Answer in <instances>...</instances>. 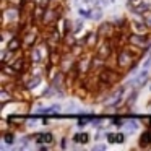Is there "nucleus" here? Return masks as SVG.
Masks as SVG:
<instances>
[{
    "instance_id": "1",
    "label": "nucleus",
    "mask_w": 151,
    "mask_h": 151,
    "mask_svg": "<svg viewBox=\"0 0 151 151\" xmlns=\"http://www.w3.org/2000/svg\"><path fill=\"white\" fill-rule=\"evenodd\" d=\"M54 138L50 133H39L37 135V143H52Z\"/></svg>"
},
{
    "instance_id": "2",
    "label": "nucleus",
    "mask_w": 151,
    "mask_h": 151,
    "mask_svg": "<svg viewBox=\"0 0 151 151\" xmlns=\"http://www.w3.org/2000/svg\"><path fill=\"white\" fill-rule=\"evenodd\" d=\"M107 137H109V141H111V143H124V141H125V137L122 133H119V135L107 133Z\"/></svg>"
},
{
    "instance_id": "3",
    "label": "nucleus",
    "mask_w": 151,
    "mask_h": 151,
    "mask_svg": "<svg viewBox=\"0 0 151 151\" xmlns=\"http://www.w3.org/2000/svg\"><path fill=\"white\" fill-rule=\"evenodd\" d=\"M128 60H132V57L128 55L127 52H122V54H120V57H119V63H120L122 67H125V65L128 63Z\"/></svg>"
},
{
    "instance_id": "4",
    "label": "nucleus",
    "mask_w": 151,
    "mask_h": 151,
    "mask_svg": "<svg viewBox=\"0 0 151 151\" xmlns=\"http://www.w3.org/2000/svg\"><path fill=\"white\" fill-rule=\"evenodd\" d=\"M88 138H89V137H88L86 133H76L73 140H75L76 143H88Z\"/></svg>"
},
{
    "instance_id": "5",
    "label": "nucleus",
    "mask_w": 151,
    "mask_h": 151,
    "mask_svg": "<svg viewBox=\"0 0 151 151\" xmlns=\"http://www.w3.org/2000/svg\"><path fill=\"white\" fill-rule=\"evenodd\" d=\"M151 143V132H145L141 135V145H150Z\"/></svg>"
},
{
    "instance_id": "6",
    "label": "nucleus",
    "mask_w": 151,
    "mask_h": 151,
    "mask_svg": "<svg viewBox=\"0 0 151 151\" xmlns=\"http://www.w3.org/2000/svg\"><path fill=\"white\" fill-rule=\"evenodd\" d=\"M18 46H20V42H18L17 39L10 41V44H8V50H12V52H13V50H17V49H18Z\"/></svg>"
},
{
    "instance_id": "7",
    "label": "nucleus",
    "mask_w": 151,
    "mask_h": 151,
    "mask_svg": "<svg viewBox=\"0 0 151 151\" xmlns=\"http://www.w3.org/2000/svg\"><path fill=\"white\" fill-rule=\"evenodd\" d=\"M4 140H5V143H7V145H12V143H15V135L13 133H7Z\"/></svg>"
},
{
    "instance_id": "8",
    "label": "nucleus",
    "mask_w": 151,
    "mask_h": 151,
    "mask_svg": "<svg viewBox=\"0 0 151 151\" xmlns=\"http://www.w3.org/2000/svg\"><path fill=\"white\" fill-rule=\"evenodd\" d=\"M127 127H128V132H130V133H132V132H135V130H137V128H138V124H137V122H135V120H132L130 124L127 125Z\"/></svg>"
},
{
    "instance_id": "9",
    "label": "nucleus",
    "mask_w": 151,
    "mask_h": 151,
    "mask_svg": "<svg viewBox=\"0 0 151 151\" xmlns=\"http://www.w3.org/2000/svg\"><path fill=\"white\" fill-rule=\"evenodd\" d=\"M33 60H34V62H39V60H41V54H39V50H37V49L33 50Z\"/></svg>"
},
{
    "instance_id": "10",
    "label": "nucleus",
    "mask_w": 151,
    "mask_h": 151,
    "mask_svg": "<svg viewBox=\"0 0 151 151\" xmlns=\"http://www.w3.org/2000/svg\"><path fill=\"white\" fill-rule=\"evenodd\" d=\"M146 10H148V5H146V4H141L135 12H137V13H143V12H146Z\"/></svg>"
},
{
    "instance_id": "11",
    "label": "nucleus",
    "mask_w": 151,
    "mask_h": 151,
    "mask_svg": "<svg viewBox=\"0 0 151 151\" xmlns=\"http://www.w3.org/2000/svg\"><path fill=\"white\" fill-rule=\"evenodd\" d=\"M39 81H41V78H34L33 81L29 83V88H34V86H36V85H37V83H39Z\"/></svg>"
},
{
    "instance_id": "12",
    "label": "nucleus",
    "mask_w": 151,
    "mask_h": 151,
    "mask_svg": "<svg viewBox=\"0 0 151 151\" xmlns=\"http://www.w3.org/2000/svg\"><path fill=\"white\" fill-rule=\"evenodd\" d=\"M21 63H23V59H17V65H15V70L21 68Z\"/></svg>"
},
{
    "instance_id": "13",
    "label": "nucleus",
    "mask_w": 151,
    "mask_h": 151,
    "mask_svg": "<svg viewBox=\"0 0 151 151\" xmlns=\"http://www.w3.org/2000/svg\"><path fill=\"white\" fill-rule=\"evenodd\" d=\"M81 26H83L81 20H78V21H76V24H75V29H76V31H78V29H81Z\"/></svg>"
},
{
    "instance_id": "14",
    "label": "nucleus",
    "mask_w": 151,
    "mask_h": 151,
    "mask_svg": "<svg viewBox=\"0 0 151 151\" xmlns=\"http://www.w3.org/2000/svg\"><path fill=\"white\" fill-rule=\"evenodd\" d=\"M112 125H115V127H122V122L120 120H114V122H112Z\"/></svg>"
},
{
    "instance_id": "15",
    "label": "nucleus",
    "mask_w": 151,
    "mask_h": 151,
    "mask_svg": "<svg viewBox=\"0 0 151 151\" xmlns=\"http://www.w3.org/2000/svg\"><path fill=\"white\" fill-rule=\"evenodd\" d=\"M96 150H106V145H98V146H94Z\"/></svg>"
},
{
    "instance_id": "16",
    "label": "nucleus",
    "mask_w": 151,
    "mask_h": 151,
    "mask_svg": "<svg viewBox=\"0 0 151 151\" xmlns=\"http://www.w3.org/2000/svg\"><path fill=\"white\" fill-rule=\"evenodd\" d=\"M146 21H148V24L151 26V17H146Z\"/></svg>"
},
{
    "instance_id": "17",
    "label": "nucleus",
    "mask_w": 151,
    "mask_h": 151,
    "mask_svg": "<svg viewBox=\"0 0 151 151\" xmlns=\"http://www.w3.org/2000/svg\"><path fill=\"white\" fill-rule=\"evenodd\" d=\"M150 125H151V119H150Z\"/></svg>"
}]
</instances>
